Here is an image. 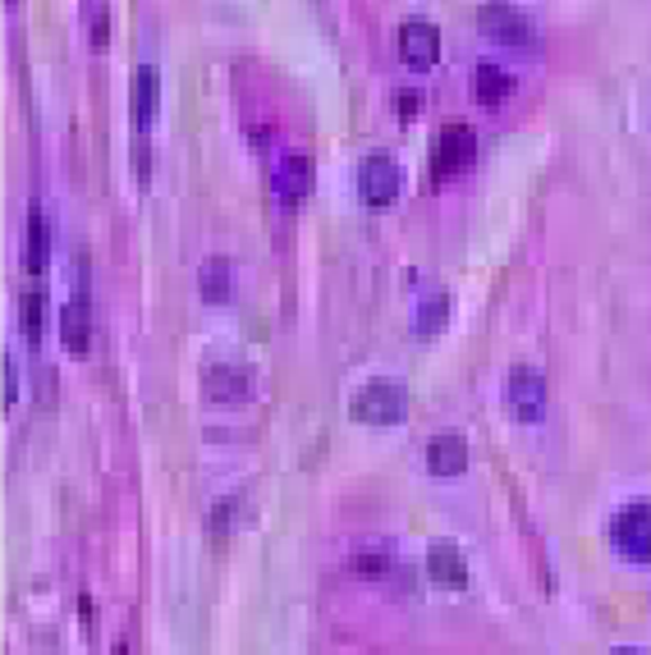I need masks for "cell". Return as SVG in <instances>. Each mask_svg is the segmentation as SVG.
<instances>
[{"mask_svg":"<svg viewBox=\"0 0 651 655\" xmlns=\"http://www.w3.org/2000/svg\"><path fill=\"white\" fill-rule=\"evenodd\" d=\"M610 541L629 564H651V505H624L610 518Z\"/></svg>","mask_w":651,"mask_h":655,"instance_id":"cell-3","label":"cell"},{"mask_svg":"<svg viewBox=\"0 0 651 655\" xmlns=\"http://www.w3.org/2000/svg\"><path fill=\"white\" fill-rule=\"evenodd\" d=\"M399 115H405V119H413L418 110H422V92H413V87H405V92H399Z\"/></svg>","mask_w":651,"mask_h":655,"instance_id":"cell-21","label":"cell"},{"mask_svg":"<svg viewBox=\"0 0 651 655\" xmlns=\"http://www.w3.org/2000/svg\"><path fill=\"white\" fill-rule=\"evenodd\" d=\"M271 189H275V198H281V202L307 198V189H313V161H307V156H298V151L281 156V161H275V170H271Z\"/></svg>","mask_w":651,"mask_h":655,"instance_id":"cell-8","label":"cell"},{"mask_svg":"<svg viewBox=\"0 0 651 655\" xmlns=\"http://www.w3.org/2000/svg\"><path fill=\"white\" fill-rule=\"evenodd\" d=\"M207 394H211L216 403H239V399H248V371H243V367L216 362V367L207 371Z\"/></svg>","mask_w":651,"mask_h":655,"instance_id":"cell-12","label":"cell"},{"mask_svg":"<svg viewBox=\"0 0 651 655\" xmlns=\"http://www.w3.org/2000/svg\"><path fill=\"white\" fill-rule=\"evenodd\" d=\"M23 266L28 271H42L46 266V215H42L38 202L28 207V253H23Z\"/></svg>","mask_w":651,"mask_h":655,"instance_id":"cell-16","label":"cell"},{"mask_svg":"<svg viewBox=\"0 0 651 655\" xmlns=\"http://www.w3.org/2000/svg\"><path fill=\"white\" fill-rule=\"evenodd\" d=\"M19 317H23V335L38 345V339H42V294L38 289H28L19 298Z\"/></svg>","mask_w":651,"mask_h":655,"instance_id":"cell-18","label":"cell"},{"mask_svg":"<svg viewBox=\"0 0 651 655\" xmlns=\"http://www.w3.org/2000/svg\"><path fill=\"white\" fill-rule=\"evenodd\" d=\"M505 403L518 422H537L546 413V381L537 367H514L505 381Z\"/></svg>","mask_w":651,"mask_h":655,"instance_id":"cell-5","label":"cell"},{"mask_svg":"<svg viewBox=\"0 0 651 655\" xmlns=\"http://www.w3.org/2000/svg\"><path fill=\"white\" fill-rule=\"evenodd\" d=\"M60 339H65L70 353H87V345H92V311H87L83 294H74L65 307H60Z\"/></svg>","mask_w":651,"mask_h":655,"instance_id":"cell-11","label":"cell"},{"mask_svg":"<svg viewBox=\"0 0 651 655\" xmlns=\"http://www.w3.org/2000/svg\"><path fill=\"white\" fill-rule=\"evenodd\" d=\"M427 467L437 477H459L463 467H469V441H463V431H441L431 435L427 445Z\"/></svg>","mask_w":651,"mask_h":655,"instance_id":"cell-9","label":"cell"},{"mask_svg":"<svg viewBox=\"0 0 651 655\" xmlns=\"http://www.w3.org/2000/svg\"><path fill=\"white\" fill-rule=\"evenodd\" d=\"M445 317H450V294L437 289V294H427V298L418 303V311H413V330L437 335V330L445 326Z\"/></svg>","mask_w":651,"mask_h":655,"instance_id":"cell-17","label":"cell"},{"mask_svg":"<svg viewBox=\"0 0 651 655\" xmlns=\"http://www.w3.org/2000/svg\"><path fill=\"white\" fill-rule=\"evenodd\" d=\"M477 19H482V28L495 38V42H510V46H528L537 33H533V19L523 14V10H514V6H482L477 10Z\"/></svg>","mask_w":651,"mask_h":655,"instance_id":"cell-6","label":"cell"},{"mask_svg":"<svg viewBox=\"0 0 651 655\" xmlns=\"http://www.w3.org/2000/svg\"><path fill=\"white\" fill-rule=\"evenodd\" d=\"M399 55H405L409 65H418V70L437 65V60H441V33H437V23L409 19L405 28H399Z\"/></svg>","mask_w":651,"mask_h":655,"instance_id":"cell-7","label":"cell"},{"mask_svg":"<svg viewBox=\"0 0 651 655\" xmlns=\"http://www.w3.org/2000/svg\"><path fill=\"white\" fill-rule=\"evenodd\" d=\"M473 92H477V102H482V106H501V102L510 97V92H514V74L486 60V65L473 70Z\"/></svg>","mask_w":651,"mask_h":655,"instance_id":"cell-13","label":"cell"},{"mask_svg":"<svg viewBox=\"0 0 651 655\" xmlns=\"http://www.w3.org/2000/svg\"><path fill=\"white\" fill-rule=\"evenodd\" d=\"M427 573H431V582H437V587H450V591L469 587V564H463V554H459L454 541H431Z\"/></svg>","mask_w":651,"mask_h":655,"instance_id":"cell-10","label":"cell"},{"mask_svg":"<svg viewBox=\"0 0 651 655\" xmlns=\"http://www.w3.org/2000/svg\"><path fill=\"white\" fill-rule=\"evenodd\" d=\"M111 655H129V646H124V642H115V651Z\"/></svg>","mask_w":651,"mask_h":655,"instance_id":"cell-24","label":"cell"},{"mask_svg":"<svg viewBox=\"0 0 651 655\" xmlns=\"http://www.w3.org/2000/svg\"><path fill=\"white\" fill-rule=\"evenodd\" d=\"M151 115H157V70L138 65V74H134V124H138V134L151 129Z\"/></svg>","mask_w":651,"mask_h":655,"instance_id":"cell-14","label":"cell"},{"mask_svg":"<svg viewBox=\"0 0 651 655\" xmlns=\"http://www.w3.org/2000/svg\"><path fill=\"white\" fill-rule=\"evenodd\" d=\"M83 19L92 23V42H97V46H106V33H111V23H106V19H111V10L102 6V0H92V6L83 10Z\"/></svg>","mask_w":651,"mask_h":655,"instance_id":"cell-19","label":"cell"},{"mask_svg":"<svg viewBox=\"0 0 651 655\" xmlns=\"http://www.w3.org/2000/svg\"><path fill=\"white\" fill-rule=\"evenodd\" d=\"M399 189H405V170H399L395 156H386V151L363 156V166H358V193H363L367 207H390L399 198Z\"/></svg>","mask_w":651,"mask_h":655,"instance_id":"cell-4","label":"cell"},{"mask_svg":"<svg viewBox=\"0 0 651 655\" xmlns=\"http://www.w3.org/2000/svg\"><path fill=\"white\" fill-rule=\"evenodd\" d=\"M6 403H14V358H6Z\"/></svg>","mask_w":651,"mask_h":655,"instance_id":"cell-22","label":"cell"},{"mask_svg":"<svg viewBox=\"0 0 651 655\" xmlns=\"http://www.w3.org/2000/svg\"><path fill=\"white\" fill-rule=\"evenodd\" d=\"M349 564H354L358 573H386V569H390V550L381 546V550H371V554H354Z\"/></svg>","mask_w":651,"mask_h":655,"instance_id":"cell-20","label":"cell"},{"mask_svg":"<svg viewBox=\"0 0 651 655\" xmlns=\"http://www.w3.org/2000/svg\"><path fill=\"white\" fill-rule=\"evenodd\" d=\"M198 285H202V294H207L211 303H225L230 289H234V271H230V262H225V257H207L202 271H198Z\"/></svg>","mask_w":651,"mask_h":655,"instance_id":"cell-15","label":"cell"},{"mask_svg":"<svg viewBox=\"0 0 651 655\" xmlns=\"http://www.w3.org/2000/svg\"><path fill=\"white\" fill-rule=\"evenodd\" d=\"M615 655H651V651H642V646H619Z\"/></svg>","mask_w":651,"mask_h":655,"instance_id":"cell-23","label":"cell"},{"mask_svg":"<svg viewBox=\"0 0 651 655\" xmlns=\"http://www.w3.org/2000/svg\"><path fill=\"white\" fill-rule=\"evenodd\" d=\"M354 418L367 422V426H395L409 418V394L399 381H367L358 394H354Z\"/></svg>","mask_w":651,"mask_h":655,"instance_id":"cell-1","label":"cell"},{"mask_svg":"<svg viewBox=\"0 0 651 655\" xmlns=\"http://www.w3.org/2000/svg\"><path fill=\"white\" fill-rule=\"evenodd\" d=\"M477 161V134H473V124H445V129L437 134V142H431V170H437L441 179H454L463 170H473Z\"/></svg>","mask_w":651,"mask_h":655,"instance_id":"cell-2","label":"cell"}]
</instances>
